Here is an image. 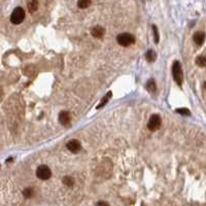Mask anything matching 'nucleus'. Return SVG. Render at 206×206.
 I'll list each match as a JSON object with an SVG mask.
<instances>
[{
  "instance_id": "obj_18",
  "label": "nucleus",
  "mask_w": 206,
  "mask_h": 206,
  "mask_svg": "<svg viewBox=\"0 0 206 206\" xmlns=\"http://www.w3.org/2000/svg\"><path fill=\"white\" fill-rule=\"evenodd\" d=\"M176 112L182 114V116H190L191 114V111L189 109H187V108H179V109H176Z\"/></svg>"
},
{
  "instance_id": "obj_10",
  "label": "nucleus",
  "mask_w": 206,
  "mask_h": 206,
  "mask_svg": "<svg viewBox=\"0 0 206 206\" xmlns=\"http://www.w3.org/2000/svg\"><path fill=\"white\" fill-rule=\"evenodd\" d=\"M146 89L149 92H151V93H155L157 91V86H156V83L154 80H149L146 84Z\"/></svg>"
},
{
  "instance_id": "obj_20",
  "label": "nucleus",
  "mask_w": 206,
  "mask_h": 206,
  "mask_svg": "<svg viewBox=\"0 0 206 206\" xmlns=\"http://www.w3.org/2000/svg\"><path fill=\"white\" fill-rule=\"evenodd\" d=\"M96 206H109V204L107 202H105V201H99L96 204Z\"/></svg>"
},
{
  "instance_id": "obj_8",
  "label": "nucleus",
  "mask_w": 206,
  "mask_h": 206,
  "mask_svg": "<svg viewBox=\"0 0 206 206\" xmlns=\"http://www.w3.org/2000/svg\"><path fill=\"white\" fill-rule=\"evenodd\" d=\"M104 33H105V30L100 26L94 27V28L91 30V34H92L95 38H101V37L104 35Z\"/></svg>"
},
{
  "instance_id": "obj_3",
  "label": "nucleus",
  "mask_w": 206,
  "mask_h": 206,
  "mask_svg": "<svg viewBox=\"0 0 206 206\" xmlns=\"http://www.w3.org/2000/svg\"><path fill=\"white\" fill-rule=\"evenodd\" d=\"M116 41L122 47H129V45H133L135 41V38L132 34L130 33H121L116 37Z\"/></svg>"
},
{
  "instance_id": "obj_2",
  "label": "nucleus",
  "mask_w": 206,
  "mask_h": 206,
  "mask_svg": "<svg viewBox=\"0 0 206 206\" xmlns=\"http://www.w3.org/2000/svg\"><path fill=\"white\" fill-rule=\"evenodd\" d=\"M172 75L178 86H182V80H184V75H182V65L178 61H175L172 65Z\"/></svg>"
},
{
  "instance_id": "obj_17",
  "label": "nucleus",
  "mask_w": 206,
  "mask_h": 206,
  "mask_svg": "<svg viewBox=\"0 0 206 206\" xmlns=\"http://www.w3.org/2000/svg\"><path fill=\"white\" fill-rule=\"evenodd\" d=\"M78 5L80 8H87L88 6L91 5V1L90 0H80Z\"/></svg>"
},
{
  "instance_id": "obj_7",
  "label": "nucleus",
  "mask_w": 206,
  "mask_h": 206,
  "mask_svg": "<svg viewBox=\"0 0 206 206\" xmlns=\"http://www.w3.org/2000/svg\"><path fill=\"white\" fill-rule=\"evenodd\" d=\"M59 122L63 126H69L71 122V116L68 111H61L59 113Z\"/></svg>"
},
{
  "instance_id": "obj_19",
  "label": "nucleus",
  "mask_w": 206,
  "mask_h": 206,
  "mask_svg": "<svg viewBox=\"0 0 206 206\" xmlns=\"http://www.w3.org/2000/svg\"><path fill=\"white\" fill-rule=\"evenodd\" d=\"M153 31H154V39H155V42L158 43L159 42V32H158V29L155 25L153 26Z\"/></svg>"
},
{
  "instance_id": "obj_14",
  "label": "nucleus",
  "mask_w": 206,
  "mask_h": 206,
  "mask_svg": "<svg viewBox=\"0 0 206 206\" xmlns=\"http://www.w3.org/2000/svg\"><path fill=\"white\" fill-rule=\"evenodd\" d=\"M63 184L67 187H72L74 184V179L70 176H65L63 178Z\"/></svg>"
},
{
  "instance_id": "obj_13",
  "label": "nucleus",
  "mask_w": 206,
  "mask_h": 206,
  "mask_svg": "<svg viewBox=\"0 0 206 206\" xmlns=\"http://www.w3.org/2000/svg\"><path fill=\"white\" fill-rule=\"evenodd\" d=\"M23 195H24L25 198L30 199V198H32V196L34 195V191H33L32 188H27L23 191Z\"/></svg>"
},
{
  "instance_id": "obj_1",
  "label": "nucleus",
  "mask_w": 206,
  "mask_h": 206,
  "mask_svg": "<svg viewBox=\"0 0 206 206\" xmlns=\"http://www.w3.org/2000/svg\"><path fill=\"white\" fill-rule=\"evenodd\" d=\"M25 19V10L21 6H18L14 9L10 14V22L14 25H19L24 21Z\"/></svg>"
},
{
  "instance_id": "obj_11",
  "label": "nucleus",
  "mask_w": 206,
  "mask_h": 206,
  "mask_svg": "<svg viewBox=\"0 0 206 206\" xmlns=\"http://www.w3.org/2000/svg\"><path fill=\"white\" fill-rule=\"evenodd\" d=\"M145 57H146V60L149 62H154L157 58V55H156V52L154 50H149V51H147Z\"/></svg>"
},
{
  "instance_id": "obj_4",
  "label": "nucleus",
  "mask_w": 206,
  "mask_h": 206,
  "mask_svg": "<svg viewBox=\"0 0 206 206\" xmlns=\"http://www.w3.org/2000/svg\"><path fill=\"white\" fill-rule=\"evenodd\" d=\"M36 176L39 179L47 180L52 176V171L47 165H41L37 168L36 170Z\"/></svg>"
},
{
  "instance_id": "obj_15",
  "label": "nucleus",
  "mask_w": 206,
  "mask_h": 206,
  "mask_svg": "<svg viewBox=\"0 0 206 206\" xmlns=\"http://www.w3.org/2000/svg\"><path fill=\"white\" fill-rule=\"evenodd\" d=\"M110 97H111V92H109V93H108V94H106L105 96H104V98L102 99V101H101V103H99V105L97 106V108H101V107H103V106L108 102V100H109Z\"/></svg>"
},
{
  "instance_id": "obj_6",
  "label": "nucleus",
  "mask_w": 206,
  "mask_h": 206,
  "mask_svg": "<svg viewBox=\"0 0 206 206\" xmlns=\"http://www.w3.org/2000/svg\"><path fill=\"white\" fill-rule=\"evenodd\" d=\"M67 149H69L71 153H78V151H80V149H82V144H80V142L78 140H76V139H72V140L68 141L67 143Z\"/></svg>"
},
{
  "instance_id": "obj_12",
  "label": "nucleus",
  "mask_w": 206,
  "mask_h": 206,
  "mask_svg": "<svg viewBox=\"0 0 206 206\" xmlns=\"http://www.w3.org/2000/svg\"><path fill=\"white\" fill-rule=\"evenodd\" d=\"M37 8H38V2L37 1H31L28 3V9L31 14H33L34 11H36Z\"/></svg>"
},
{
  "instance_id": "obj_9",
  "label": "nucleus",
  "mask_w": 206,
  "mask_h": 206,
  "mask_svg": "<svg viewBox=\"0 0 206 206\" xmlns=\"http://www.w3.org/2000/svg\"><path fill=\"white\" fill-rule=\"evenodd\" d=\"M204 38H205V35L203 32H196L193 36V39H194L195 43L198 45H201L203 42H204Z\"/></svg>"
},
{
  "instance_id": "obj_16",
  "label": "nucleus",
  "mask_w": 206,
  "mask_h": 206,
  "mask_svg": "<svg viewBox=\"0 0 206 206\" xmlns=\"http://www.w3.org/2000/svg\"><path fill=\"white\" fill-rule=\"evenodd\" d=\"M196 64L198 66H200V67H204L206 65V60H205L204 56H199V57H197Z\"/></svg>"
},
{
  "instance_id": "obj_5",
  "label": "nucleus",
  "mask_w": 206,
  "mask_h": 206,
  "mask_svg": "<svg viewBox=\"0 0 206 206\" xmlns=\"http://www.w3.org/2000/svg\"><path fill=\"white\" fill-rule=\"evenodd\" d=\"M161 124H162L161 116L159 114H153L151 116V118L149 120V122H147V128L151 131H156L161 127Z\"/></svg>"
}]
</instances>
